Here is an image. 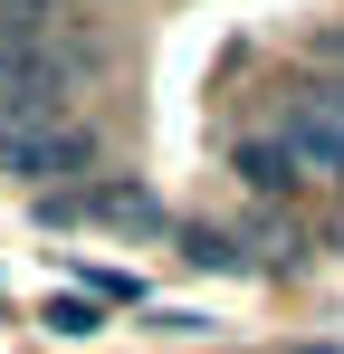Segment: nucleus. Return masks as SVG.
<instances>
[{
  "label": "nucleus",
  "instance_id": "obj_1",
  "mask_svg": "<svg viewBox=\"0 0 344 354\" xmlns=\"http://www.w3.org/2000/svg\"><path fill=\"white\" fill-rule=\"evenodd\" d=\"M96 163V134L77 115H57V96H0V173L19 182H57Z\"/></svg>",
  "mask_w": 344,
  "mask_h": 354
},
{
  "label": "nucleus",
  "instance_id": "obj_2",
  "mask_svg": "<svg viewBox=\"0 0 344 354\" xmlns=\"http://www.w3.org/2000/svg\"><path fill=\"white\" fill-rule=\"evenodd\" d=\"M0 96H57L48 10H0Z\"/></svg>",
  "mask_w": 344,
  "mask_h": 354
},
{
  "label": "nucleus",
  "instance_id": "obj_3",
  "mask_svg": "<svg viewBox=\"0 0 344 354\" xmlns=\"http://www.w3.org/2000/svg\"><path fill=\"white\" fill-rule=\"evenodd\" d=\"M287 144H296V163H325V173H344V96L325 86L306 115L287 124Z\"/></svg>",
  "mask_w": 344,
  "mask_h": 354
},
{
  "label": "nucleus",
  "instance_id": "obj_4",
  "mask_svg": "<svg viewBox=\"0 0 344 354\" xmlns=\"http://www.w3.org/2000/svg\"><path fill=\"white\" fill-rule=\"evenodd\" d=\"M239 173L258 182V192H296V182H306V173H296V144H249Z\"/></svg>",
  "mask_w": 344,
  "mask_h": 354
},
{
  "label": "nucleus",
  "instance_id": "obj_5",
  "mask_svg": "<svg viewBox=\"0 0 344 354\" xmlns=\"http://www.w3.org/2000/svg\"><path fill=\"white\" fill-rule=\"evenodd\" d=\"M48 326H57V335H86L96 306H86V297H48Z\"/></svg>",
  "mask_w": 344,
  "mask_h": 354
},
{
  "label": "nucleus",
  "instance_id": "obj_6",
  "mask_svg": "<svg viewBox=\"0 0 344 354\" xmlns=\"http://www.w3.org/2000/svg\"><path fill=\"white\" fill-rule=\"evenodd\" d=\"M0 10H48V0H0Z\"/></svg>",
  "mask_w": 344,
  "mask_h": 354
},
{
  "label": "nucleus",
  "instance_id": "obj_7",
  "mask_svg": "<svg viewBox=\"0 0 344 354\" xmlns=\"http://www.w3.org/2000/svg\"><path fill=\"white\" fill-rule=\"evenodd\" d=\"M296 354H335V345H296Z\"/></svg>",
  "mask_w": 344,
  "mask_h": 354
}]
</instances>
